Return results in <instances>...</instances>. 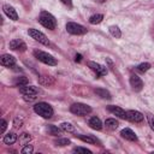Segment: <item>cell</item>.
I'll use <instances>...</instances> for the list:
<instances>
[{
    "instance_id": "obj_3",
    "label": "cell",
    "mask_w": 154,
    "mask_h": 154,
    "mask_svg": "<svg viewBox=\"0 0 154 154\" xmlns=\"http://www.w3.org/2000/svg\"><path fill=\"white\" fill-rule=\"evenodd\" d=\"M34 55L36 59H38L41 63L46 64V65H49V66H55L58 64V61L55 60V58H53L51 54L43 52V51H35L34 52Z\"/></svg>"
},
{
    "instance_id": "obj_35",
    "label": "cell",
    "mask_w": 154,
    "mask_h": 154,
    "mask_svg": "<svg viewBox=\"0 0 154 154\" xmlns=\"http://www.w3.org/2000/svg\"><path fill=\"white\" fill-rule=\"evenodd\" d=\"M23 97H24L25 101H32V100L36 99V95H24Z\"/></svg>"
},
{
    "instance_id": "obj_21",
    "label": "cell",
    "mask_w": 154,
    "mask_h": 154,
    "mask_svg": "<svg viewBox=\"0 0 154 154\" xmlns=\"http://www.w3.org/2000/svg\"><path fill=\"white\" fill-rule=\"evenodd\" d=\"M47 131H48V134H51V135H53V136H59V135H61V128H58V126H55V125H48L47 126Z\"/></svg>"
},
{
    "instance_id": "obj_25",
    "label": "cell",
    "mask_w": 154,
    "mask_h": 154,
    "mask_svg": "<svg viewBox=\"0 0 154 154\" xmlns=\"http://www.w3.org/2000/svg\"><path fill=\"white\" fill-rule=\"evenodd\" d=\"M38 82L41 84H43V85H51V84L54 83V79L51 76H42V77H40Z\"/></svg>"
},
{
    "instance_id": "obj_23",
    "label": "cell",
    "mask_w": 154,
    "mask_h": 154,
    "mask_svg": "<svg viewBox=\"0 0 154 154\" xmlns=\"http://www.w3.org/2000/svg\"><path fill=\"white\" fill-rule=\"evenodd\" d=\"M60 128L63 131H66V132H76V129L75 126L71 124V123H67V122H64L60 124Z\"/></svg>"
},
{
    "instance_id": "obj_6",
    "label": "cell",
    "mask_w": 154,
    "mask_h": 154,
    "mask_svg": "<svg viewBox=\"0 0 154 154\" xmlns=\"http://www.w3.org/2000/svg\"><path fill=\"white\" fill-rule=\"evenodd\" d=\"M28 34H29V36H30L31 38H34V40L37 41V42H40V43H42V45H45V46H48V45H49V41H48L47 36H46L42 31H38L37 29H29V30H28Z\"/></svg>"
},
{
    "instance_id": "obj_22",
    "label": "cell",
    "mask_w": 154,
    "mask_h": 154,
    "mask_svg": "<svg viewBox=\"0 0 154 154\" xmlns=\"http://www.w3.org/2000/svg\"><path fill=\"white\" fill-rule=\"evenodd\" d=\"M102 19H103V16L101 13H96V14H93L89 17V23L90 24H99L102 22Z\"/></svg>"
},
{
    "instance_id": "obj_11",
    "label": "cell",
    "mask_w": 154,
    "mask_h": 154,
    "mask_svg": "<svg viewBox=\"0 0 154 154\" xmlns=\"http://www.w3.org/2000/svg\"><path fill=\"white\" fill-rule=\"evenodd\" d=\"M10 48L12 49V51H20V52H24L25 49H26V45L22 41V40H19V38H14V40H12V41H10Z\"/></svg>"
},
{
    "instance_id": "obj_16",
    "label": "cell",
    "mask_w": 154,
    "mask_h": 154,
    "mask_svg": "<svg viewBox=\"0 0 154 154\" xmlns=\"http://www.w3.org/2000/svg\"><path fill=\"white\" fill-rule=\"evenodd\" d=\"M88 124H89V126H90L91 129H94V130H101V128H102V123H101L100 118H97V117H91V118L89 119Z\"/></svg>"
},
{
    "instance_id": "obj_31",
    "label": "cell",
    "mask_w": 154,
    "mask_h": 154,
    "mask_svg": "<svg viewBox=\"0 0 154 154\" xmlns=\"http://www.w3.org/2000/svg\"><path fill=\"white\" fill-rule=\"evenodd\" d=\"M73 153H85V154H91V150L83 148V147H76L73 148Z\"/></svg>"
},
{
    "instance_id": "obj_9",
    "label": "cell",
    "mask_w": 154,
    "mask_h": 154,
    "mask_svg": "<svg viewBox=\"0 0 154 154\" xmlns=\"http://www.w3.org/2000/svg\"><path fill=\"white\" fill-rule=\"evenodd\" d=\"M143 114L138 111H135V109H130L126 112V119H129L130 122H135V123H140L143 120Z\"/></svg>"
},
{
    "instance_id": "obj_32",
    "label": "cell",
    "mask_w": 154,
    "mask_h": 154,
    "mask_svg": "<svg viewBox=\"0 0 154 154\" xmlns=\"http://www.w3.org/2000/svg\"><path fill=\"white\" fill-rule=\"evenodd\" d=\"M147 120H148V124H149L150 129L154 131V116L150 114V113H148V114H147Z\"/></svg>"
},
{
    "instance_id": "obj_13",
    "label": "cell",
    "mask_w": 154,
    "mask_h": 154,
    "mask_svg": "<svg viewBox=\"0 0 154 154\" xmlns=\"http://www.w3.org/2000/svg\"><path fill=\"white\" fill-rule=\"evenodd\" d=\"M2 10H4V13L10 18V19H12V20H18V13H17V11L11 6V5H4L2 6Z\"/></svg>"
},
{
    "instance_id": "obj_38",
    "label": "cell",
    "mask_w": 154,
    "mask_h": 154,
    "mask_svg": "<svg viewBox=\"0 0 154 154\" xmlns=\"http://www.w3.org/2000/svg\"><path fill=\"white\" fill-rule=\"evenodd\" d=\"M95 1H96V2H99V4H102V2H105L106 0H95Z\"/></svg>"
},
{
    "instance_id": "obj_34",
    "label": "cell",
    "mask_w": 154,
    "mask_h": 154,
    "mask_svg": "<svg viewBox=\"0 0 154 154\" xmlns=\"http://www.w3.org/2000/svg\"><path fill=\"white\" fill-rule=\"evenodd\" d=\"M22 124H23V120L19 118V117H17V118H14V122H13V126L14 128H20L22 126Z\"/></svg>"
},
{
    "instance_id": "obj_37",
    "label": "cell",
    "mask_w": 154,
    "mask_h": 154,
    "mask_svg": "<svg viewBox=\"0 0 154 154\" xmlns=\"http://www.w3.org/2000/svg\"><path fill=\"white\" fill-rule=\"evenodd\" d=\"M81 60H82V55H81V54H76V57H75V61L79 63Z\"/></svg>"
},
{
    "instance_id": "obj_30",
    "label": "cell",
    "mask_w": 154,
    "mask_h": 154,
    "mask_svg": "<svg viewBox=\"0 0 154 154\" xmlns=\"http://www.w3.org/2000/svg\"><path fill=\"white\" fill-rule=\"evenodd\" d=\"M71 143V141L69 140V138H58L57 141H55V144L57 146H67V144H70Z\"/></svg>"
},
{
    "instance_id": "obj_2",
    "label": "cell",
    "mask_w": 154,
    "mask_h": 154,
    "mask_svg": "<svg viewBox=\"0 0 154 154\" xmlns=\"http://www.w3.org/2000/svg\"><path fill=\"white\" fill-rule=\"evenodd\" d=\"M34 111L36 114L41 116L42 118H51L53 116V108L49 103L47 102H37L35 106H34Z\"/></svg>"
},
{
    "instance_id": "obj_24",
    "label": "cell",
    "mask_w": 154,
    "mask_h": 154,
    "mask_svg": "<svg viewBox=\"0 0 154 154\" xmlns=\"http://www.w3.org/2000/svg\"><path fill=\"white\" fill-rule=\"evenodd\" d=\"M108 30H109V34H111L113 37H116V38H119V37L122 36V31H120V29H119L117 25H111Z\"/></svg>"
},
{
    "instance_id": "obj_19",
    "label": "cell",
    "mask_w": 154,
    "mask_h": 154,
    "mask_svg": "<svg viewBox=\"0 0 154 154\" xmlns=\"http://www.w3.org/2000/svg\"><path fill=\"white\" fill-rule=\"evenodd\" d=\"M79 140H82L83 142H85V143H90V144H94V143H96L97 142V140L94 137V136H91V135H76Z\"/></svg>"
},
{
    "instance_id": "obj_14",
    "label": "cell",
    "mask_w": 154,
    "mask_h": 154,
    "mask_svg": "<svg viewBox=\"0 0 154 154\" xmlns=\"http://www.w3.org/2000/svg\"><path fill=\"white\" fill-rule=\"evenodd\" d=\"M107 108H108V111H109L111 113H113L114 116H117V117H119V118H122V119H126V112H125L122 107L109 105Z\"/></svg>"
},
{
    "instance_id": "obj_1",
    "label": "cell",
    "mask_w": 154,
    "mask_h": 154,
    "mask_svg": "<svg viewBox=\"0 0 154 154\" xmlns=\"http://www.w3.org/2000/svg\"><path fill=\"white\" fill-rule=\"evenodd\" d=\"M38 22L42 26L49 29V30H54L55 26H57V20L54 18L53 14H51L49 12L47 11H42L40 13V17H38Z\"/></svg>"
},
{
    "instance_id": "obj_20",
    "label": "cell",
    "mask_w": 154,
    "mask_h": 154,
    "mask_svg": "<svg viewBox=\"0 0 154 154\" xmlns=\"http://www.w3.org/2000/svg\"><path fill=\"white\" fill-rule=\"evenodd\" d=\"M95 94H97L100 97H102V99H107V100H109L112 96H111V93L108 91V90H106V89H102V88H96L95 90Z\"/></svg>"
},
{
    "instance_id": "obj_18",
    "label": "cell",
    "mask_w": 154,
    "mask_h": 154,
    "mask_svg": "<svg viewBox=\"0 0 154 154\" xmlns=\"http://www.w3.org/2000/svg\"><path fill=\"white\" fill-rule=\"evenodd\" d=\"M105 125H106V128L109 129V130H116V129L118 128L119 123H118V120H116L114 118H107V119L105 120Z\"/></svg>"
},
{
    "instance_id": "obj_26",
    "label": "cell",
    "mask_w": 154,
    "mask_h": 154,
    "mask_svg": "<svg viewBox=\"0 0 154 154\" xmlns=\"http://www.w3.org/2000/svg\"><path fill=\"white\" fill-rule=\"evenodd\" d=\"M30 140H31V136H30L29 134H26V132H23V134L19 135V143L23 144V146L28 144Z\"/></svg>"
},
{
    "instance_id": "obj_33",
    "label": "cell",
    "mask_w": 154,
    "mask_h": 154,
    "mask_svg": "<svg viewBox=\"0 0 154 154\" xmlns=\"http://www.w3.org/2000/svg\"><path fill=\"white\" fill-rule=\"evenodd\" d=\"M6 128H7V122H6L5 119H1V120H0V132L4 134L5 130H6Z\"/></svg>"
},
{
    "instance_id": "obj_8",
    "label": "cell",
    "mask_w": 154,
    "mask_h": 154,
    "mask_svg": "<svg viewBox=\"0 0 154 154\" xmlns=\"http://www.w3.org/2000/svg\"><path fill=\"white\" fill-rule=\"evenodd\" d=\"M19 91L23 94V95H37L41 93L40 88L35 87V85H23L19 88Z\"/></svg>"
},
{
    "instance_id": "obj_28",
    "label": "cell",
    "mask_w": 154,
    "mask_h": 154,
    "mask_svg": "<svg viewBox=\"0 0 154 154\" xmlns=\"http://www.w3.org/2000/svg\"><path fill=\"white\" fill-rule=\"evenodd\" d=\"M150 69V64L149 63H142V64H140L138 66H136V70L138 71V72H146V71H148Z\"/></svg>"
},
{
    "instance_id": "obj_5",
    "label": "cell",
    "mask_w": 154,
    "mask_h": 154,
    "mask_svg": "<svg viewBox=\"0 0 154 154\" xmlns=\"http://www.w3.org/2000/svg\"><path fill=\"white\" fill-rule=\"evenodd\" d=\"M66 31L72 35H84L87 32V28H84L81 24H77L75 22H69L66 24Z\"/></svg>"
},
{
    "instance_id": "obj_29",
    "label": "cell",
    "mask_w": 154,
    "mask_h": 154,
    "mask_svg": "<svg viewBox=\"0 0 154 154\" xmlns=\"http://www.w3.org/2000/svg\"><path fill=\"white\" fill-rule=\"evenodd\" d=\"M32 152H34V147H32L31 144H25V146L23 147V149L20 150L22 154H31Z\"/></svg>"
},
{
    "instance_id": "obj_10",
    "label": "cell",
    "mask_w": 154,
    "mask_h": 154,
    "mask_svg": "<svg viewBox=\"0 0 154 154\" xmlns=\"http://www.w3.org/2000/svg\"><path fill=\"white\" fill-rule=\"evenodd\" d=\"M130 85L132 87V89L135 91H140L143 88V82L137 75H131L130 76Z\"/></svg>"
},
{
    "instance_id": "obj_12",
    "label": "cell",
    "mask_w": 154,
    "mask_h": 154,
    "mask_svg": "<svg viewBox=\"0 0 154 154\" xmlns=\"http://www.w3.org/2000/svg\"><path fill=\"white\" fill-rule=\"evenodd\" d=\"M0 63L2 66H6V67H12L16 65V58L13 55H10V54H2L1 58H0Z\"/></svg>"
},
{
    "instance_id": "obj_27",
    "label": "cell",
    "mask_w": 154,
    "mask_h": 154,
    "mask_svg": "<svg viewBox=\"0 0 154 154\" xmlns=\"http://www.w3.org/2000/svg\"><path fill=\"white\" fill-rule=\"evenodd\" d=\"M29 83V81H28V78L26 77H17V79L14 81V84L16 85H18V87H23V85H26Z\"/></svg>"
},
{
    "instance_id": "obj_36",
    "label": "cell",
    "mask_w": 154,
    "mask_h": 154,
    "mask_svg": "<svg viewBox=\"0 0 154 154\" xmlns=\"http://www.w3.org/2000/svg\"><path fill=\"white\" fill-rule=\"evenodd\" d=\"M65 6H67V7H72V0H60Z\"/></svg>"
},
{
    "instance_id": "obj_4",
    "label": "cell",
    "mask_w": 154,
    "mask_h": 154,
    "mask_svg": "<svg viewBox=\"0 0 154 154\" xmlns=\"http://www.w3.org/2000/svg\"><path fill=\"white\" fill-rule=\"evenodd\" d=\"M70 112L76 114V116H87V114H89L91 112V107L85 105V103L77 102V103H72L71 105Z\"/></svg>"
},
{
    "instance_id": "obj_17",
    "label": "cell",
    "mask_w": 154,
    "mask_h": 154,
    "mask_svg": "<svg viewBox=\"0 0 154 154\" xmlns=\"http://www.w3.org/2000/svg\"><path fill=\"white\" fill-rule=\"evenodd\" d=\"M17 140H18V137H17V135L14 132H7L4 136V143L5 144H13Z\"/></svg>"
},
{
    "instance_id": "obj_7",
    "label": "cell",
    "mask_w": 154,
    "mask_h": 154,
    "mask_svg": "<svg viewBox=\"0 0 154 154\" xmlns=\"http://www.w3.org/2000/svg\"><path fill=\"white\" fill-rule=\"evenodd\" d=\"M88 66L96 73V76H105V75H107V67H105L101 64H97L95 61H88Z\"/></svg>"
},
{
    "instance_id": "obj_15",
    "label": "cell",
    "mask_w": 154,
    "mask_h": 154,
    "mask_svg": "<svg viewBox=\"0 0 154 154\" xmlns=\"http://www.w3.org/2000/svg\"><path fill=\"white\" fill-rule=\"evenodd\" d=\"M120 135H122L123 138H125V140H128V141H137V136H136L135 132H134L131 129H129V128L123 129V130L120 131Z\"/></svg>"
}]
</instances>
